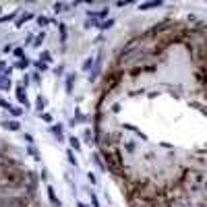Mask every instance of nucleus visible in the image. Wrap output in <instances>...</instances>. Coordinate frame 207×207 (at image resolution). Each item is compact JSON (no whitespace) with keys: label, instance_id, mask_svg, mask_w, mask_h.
<instances>
[{"label":"nucleus","instance_id":"obj_8","mask_svg":"<svg viewBox=\"0 0 207 207\" xmlns=\"http://www.w3.org/2000/svg\"><path fill=\"white\" fill-rule=\"evenodd\" d=\"M69 143H70V147H73L75 151H79V149H81V143H79V139H77V137H70Z\"/></svg>","mask_w":207,"mask_h":207},{"label":"nucleus","instance_id":"obj_23","mask_svg":"<svg viewBox=\"0 0 207 207\" xmlns=\"http://www.w3.org/2000/svg\"><path fill=\"white\" fill-rule=\"evenodd\" d=\"M37 23H40V27H46V25H48L50 21L46 19V17H37Z\"/></svg>","mask_w":207,"mask_h":207},{"label":"nucleus","instance_id":"obj_10","mask_svg":"<svg viewBox=\"0 0 207 207\" xmlns=\"http://www.w3.org/2000/svg\"><path fill=\"white\" fill-rule=\"evenodd\" d=\"M69 6H70V4H64V2H56V4H54V11H56V13H62V11H66Z\"/></svg>","mask_w":207,"mask_h":207},{"label":"nucleus","instance_id":"obj_3","mask_svg":"<svg viewBox=\"0 0 207 207\" xmlns=\"http://www.w3.org/2000/svg\"><path fill=\"white\" fill-rule=\"evenodd\" d=\"M120 79H122V70H120V69L108 73V75L104 77V91H110L114 85H118V83H120Z\"/></svg>","mask_w":207,"mask_h":207},{"label":"nucleus","instance_id":"obj_14","mask_svg":"<svg viewBox=\"0 0 207 207\" xmlns=\"http://www.w3.org/2000/svg\"><path fill=\"white\" fill-rule=\"evenodd\" d=\"M73 81H75V75H69V77H66V91H69V93L73 91Z\"/></svg>","mask_w":207,"mask_h":207},{"label":"nucleus","instance_id":"obj_17","mask_svg":"<svg viewBox=\"0 0 207 207\" xmlns=\"http://www.w3.org/2000/svg\"><path fill=\"white\" fill-rule=\"evenodd\" d=\"M21 126H19V122H17V120H11V122H8V131H19Z\"/></svg>","mask_w":207,"mask_h":207},{"label":"nucleus","instance_id":"obj_7","mask_svg":"<svg viewBox=\"0 0 207 207\" xmlns=\"http://www.w3.org/2000/svg\"><path fill=\"white\" fill-rule=\"evenodd\" d=\"M95 25H97V29H102V31H104V29H110L112 25H114V21L108 19V21H104V23H95Z\"/></svg>","mask_w":207,"mask_h":207},{"label":"nucleus","instance_id":"obj_15","mask_svg":"<svg viewBox=\"0 0 207 207\" xmlns=\"http://www.w3.org/2000/svg\"><path fill=\"white\" fill-rule=\"evenodd\" d=\"M58 29H60V37H62V41L66 40V25H64V23H60V25H58Z\"/></svg>","mask_w":207,"mask_h":207},{"label":"nucleus","instance_id":"obj_11","mask_svg":"<svg viewBox=\"0 0 207 207\" xmlns=\"http://www.w3.org/2000/svg\"><path fill=\"white\" fill-rule=\"evenodd\" d=\"M0 89H11V79L0 77Z\"/></svg>","mask_w":207,"mask_h":207},{"label":"nucleus","instance_id":"obj_26","mask_svg":"<svg viewBox=\"0 0 207 207\" xmlns=\"http://www.w3.org/2000/svg\"><path fill=\"white\" fill-rule=\"evenodd\" d=\"M35 64H37V69H40V70H46V69H48V64H46V62H41V60H37Z\"/></svg>","mask_w":207,"mask_h":207},{"label":"nucleus","instance_id":"obj_19","mask_svg":"<svg viewBox=\"0 0 207 207\" xmlns=\"http://www.w3.org/2000/svg\"><path fill=\"white\" fill-rule=\"evenodd\" d=\"M44 37H46V33L41 31V33L37 35V37H35V48H40V46H41V41H44Z\"/></svg>","mask_w":207,"mask_h":207},{"label":"nucleus","instance_id":"obj_21","mask_svg":"<svg viewBox=\"0 0 207 207\" xmlns=\"http://www.w3.org/2000/svg\"><path fill=\"white\" fill-rule=\"evenodd\" d=\"M52 133H54L56 137L60 139V137H62V126H60V124H58V126H52Z\"/></svg>","mask_w":207,"mask_h":207},{"label":"nucleus","instance_id":"obj_28","mask_svg":"<svg viewBox=\"0 0 207 207\" xmlns=\"http://www.w3.org/2000/svg\"><path fill=\"white\" fill-rule=\"evenodd\" d=\"M91 203H93V207H99V201H97L95 193H91Z\"/></svg>","mask_w":207,"mask_h":207},{"label":"nucleus","instance_id":"obj_2","mask_svg":"<svg viewBox=\"0 0 207 207\" xmlns=\"http://www.w3.org/2000/svg\"><path fill=\"white\" fill-rule=\"evenodd\" d=\"M2 176H4V182H6L8 186H21L23 182H25V172L21 170V168H13V170H4L2 172Z\"/></svg>","mask_w":207,"mask_h":207},{"label":"nucleus","instance_id":"obj_16","mask_svg":"<svg viewBox=\"0 0 207 207\" xmlns=\"http://www.w3.org/2000/svg\"><path fill=\"white\" fill-rule=\"evenodd\" d=\"M48 195H50V201H52V203H58V199H56V195H54V188H52V186H48Z\"/></svg>","mask_w":207,"mask_h":207},{"label":"nucleus","instance_id":"obj_18","mask_svg":"<svg viewBox=\"0 0 207 207\" xmlns=\"http://www.w3.org/2000/svg\"><path fill=\"white\" fill-rule=\"evenodd\" d=\"M66 159H69V164L77 166V158H75V155H73V151H66Z\"/></svg>","mask_w":207,"mask_h":207},{"label":"nucleus","instance_id":"obj_27","mask_svg":"<svg viewBox=\"0 0 207 207\" xmlns=\"http://www.w3.org/2000/svg\"><path fill=\"white\" fill-rule=\"evenodd\" d=\"M11 114H13V116L17 118V116H21V114H23V112H21L19 108H11Z\"/></svg>","mask_w":207,"mask_h":207},{"label":"nucleus","instance_id":"obj_13","mask_svg":"<svg viewBox=\"0 0 207 207\" xmlns=\"http://www.w3.org/2000/svg\"><path fill=\"white\" fill-rule=\"evenodd\" d=\"M159 6V2H145V4H141V11H149V8H155Z\"/></svg>","mask_w":207,"mask_h":207},{"label":"nucleus","instance_id":"obj_5","mask_svg":"<svg viewBox=\"0 0 207 207\" xmlns=\"http://www.w3.org/2000/svg\"><path fill=\"white\" fill-rule=\"evenodd\" d=\"M17 99H19L21 104H25V106H27V95H25V89H23V85H19V87H17Z\"/></svg>","mask_w":207,"mask_h":207},{"label":"nucleus","instance_id":"obj_20","mask_svg":"<svg viewBox=\"0 0 207 207\" xmlns=\"http://www.w3.org/2000/svg\"><path fill=\"white\" fill-rule=\"evenodd\" d=\"M40 60H41V62H50V60H52V56H50V52H41Z\"/></svg>","mask_w":207,"mask_h":207},{"label":"nucleus","instance_id":"obj_4","mask_svg":"<svg viewBox=\"0 0 207 207\" xmlns=\"http://www.w3.org/2000/svg\"><path fill=\"white\" fill-rule=\"evenodd\" d=\"M108 8H99V11H89V19H104V17H108Z\"/></svg>","mask_w":207,"mask_h":207},{"label":"nucleus","instance_id":"obj_25","mask_svg":"<svg viewBox=\"0 0 207 207\" xmlns=\"http://www.w3.org/2000/svg\"><path fill=\"white\" fill-rule=\"evenodd\" d=\"M15 15H17V13H11V15H6V17H0V23H4V21H11V19H15Z\"/></svg>","mask_w":207,"mask_h":207},{"label":"nucleus","instance_id":"obj_9","mask_svg":"<svg viewBox=\"0 0 207 207\" xmlns=\"http://www.w3.org/2000/svg\"><path fill=\"white\" fill-rule=\"evenodd\" d=\"M29 19H33V13H27V15H23V17H21L19 21H17V27H21V25H23L25 21H29Z\"/></svg>","mask_w":207,"mask_h":207},{"label":"nucleus","instance_id":"obj_32","mask_svg":"<svg viewBox=\"0 0 207 207\" xmlns=\"http://www.w3.org/2000/svg\"><path fill=\"white\" fill-rule=\"evenodd\" d=\"M77 205H79V207H87V205H83V203H77Z\"/></svg>","mask_w":207,"mask_h":207},{"label":"nucleus","instance_id":"obj_31","mask_svg":"<svg viewBox=\"0 0 207 207\" xmlns=\"http://www.w3.org/2000/svg\"><path fill=\"white\" fill-rule=\"evenodd\" d=\"M41 118H44L46 122H50V120H52V116H50V114H41Z\"/></svg>","mask_w":207,"mask_h":207},{"label":"nucleus","instance_id":"obj_22","mask_svg":"<svg viewBox=\"0 0 207 207\" xmlns=\"http://www.w3.org/2000/svg\"><path fill=\"white\" fill-rule=\"evenodd\" d=\"M91 66H93V58H87V60H85V64H83V70H89Z\"/></svg>","mask_w":207,"mask_h":207},{"label":"nucleus","instance_id":"obj_30","mask_svg":"<svg viewBox=\"0 0 207 207\" xmlns=\"http://www.w3.org/2000/svg\"><path fill=\"white\" fill-rule=\"evenodd\" d=\"M13 52H15V56H19V58H21V56H23V48H15Z\"/></svg>","mask_w":207,"mask_h":207},{"label":"nucleus","instance_id":"obj_6","mask_svg":"<svg viewBox=\"0 0 207 207\" xmlns=\"http://www.w3.org/2000/svg\"><path fill=\"white\" fill-rule=\"evenodd\" d=\"M35 108H37V112H40V116H41V112H44V108H46V99L44 97H37V102H35Z\"/></svg>","mask_w":207,"mask_h":207},{"label":"nucleus","instance_id":"obj_24","mask_svg":"<svg viewBox=\"0 0 207 207\" xmlns=\"http://www.w3.org/2000/svg\"><path fill=\"white\" fill-rule=\"evenodd\" d=\"M0 108H4V110L11 112V106H8V102H6V99H2V97H0Z\"/></svg>","mask_w":207,"mask_h":207},{"label":"nucleus","instance_id":"obj_29","mask_svg":"<svg viewBox=\"0 0 207 207\" xmlns=\"http://www.w3.org/2000/svg\"><path fill=\"white\" fill-rule=\"evenodd\" d=\"M87 178H89V182H91V184H95V182H97V178H95V174H87Z\"/></svg>","mask_w":207,"mask_h":207},{"label":"nucleus","instance_id":"obj_12","mask_svg":"<svg viewBox=\"0 0 207 207\" xmlns=\"http://www.w3.org/2000/svg\"><path fill=\"white\" fill-rule=\"evenodd\" d=\"M15 66H17V69H27V66H29V58H21Z\"/></svg>","mask_w":207,"mask_h":207},{"label":"nucleus","instance_id":"obj_1","mask_svg":"<svg viewBox=\"0 0 207 207\" xmlns=\"http://www.w3.org/2000/svg\"><path fill=\"white\" fill-rule=\"evenodd\" d=\"M102 155H104V159L108 162V170L114 172L116 176L124 170V162H122L120 151H116V149H102Z\"/></svg>","mask_w":207,"mask_h":207}]
</instances>
